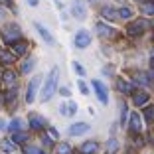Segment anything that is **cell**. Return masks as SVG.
<instances>
[{
	"mask_svg": "<svg viewBox=\"0 0 154 154\" xmlns=\"http://www.w3.org/2000/svg\"><path fill=\"white\" fill-rule=\"evenodd\" d=\"M57 77H59V67H54L50 71V75H48V79H45L44 89H42V99L44 101H50L51 95L55 93V89H57Z\"/></svg>",
	"mask_w": 154,
	"mask_h": 154,
	"instance_id": "cell-1",
	"label": "cell"
},
{
	"mask_svg": "<svg viewBox=\"0 0 154 154\" xmlns=\"http://www.w3.org/2000/svg\"><path fill=\"white\" fill-rule=\"evenodd\" d=\"M2 38H4L6 44L12 45L14 42H18L20 38H22V30L18 28V24H6V26L2 28Z\"/></svg>",
	"mask_w": 154,
	"mask_h": 154,
	"instance_id": "cell-2",
	"label": "cell"
},
{
	"mask_svg": "<svg viewBox=\"0 0 154 154\" xmlns=\"http://www.w3.org/2000/svg\"><path fill=\"white\" fill-rule=\"evenodd\" d=\"M146 28H148V22L146 20H138V22H132V24H128V28H127V34L128 36H140L142 32H144Z\"/></svg>",
	"mask_w": 154,
	"mask_h": 154,
	"instance_id": "cell-3",
	"label": "cell"
},
{
	"mask_svg": "<svg viewBox=\"0 0 154 154\" xmlns=\"http://www.w3.org/2000/svg\"><path fill=\"white\" fill-rule=\"evenodd\" d=\"M73 44H75L77 48H87V45H91V34L85 32V30L77 32L75 38H73Z\"/></svg>",
	"mask_w": 154,
	"mask_h": 154,
	"instance_id": "cell-4",
	"label": "cell"
},
{
	"mask_svg": "<svg viewBox=\"0 0 154 154\" xmlns=\"http://www.w3.org/2000/svg\"><path fill=\"white\" fill-rule=\"evenodd\" d=\"M40 81H42V77H34L32 81H30V85H28V89H26V103H32V101H34Z\"/></svg>",
	"mask_w": 154,
	"mask_h": 154,
	"instance_id": "cell-5",
	"label": "cell"
},
{
	"mask_svg": "<svg viewBox=\"0 0 154 154\" xmlns=\"http://www.w3.org/2000/svg\"><path fill=\"white\" fill-rule=\"evenodd\" d=\"M93 89H95V93H97V97H99V101L103 105H107V101H109V95H107V87L103 85L101 81H93Z\"/></svg>",
	"mask_w": 154,
	"mask_h": 154,
	"instance_id": "cell-6",
	"label": "cell"
},
{
	"mask_svg": "<svg viewBox=\"0 0 154 154\" xmlns=\"http://www.w3.org/2000/svg\"><path fill=\"white\" fill-rule=\"evenodd\" d=\"M148 99H150V95L146 93V91H142V89L132 91V101H134V105H138V107L146 105V103H148Z\"/></svg>",
	"mask_w": 154,
	"mask_h": 154,
	"instance_id": "cell-7",
	"label": "cell"
},
{
	"mask_svg": "<svg viewBox=\"0 0 154 154\" xmlns=\"http://www.w3.org/2000/svg\"><path fill=\"white\" fill-rule=\"evenodd\" d=\"M87 131H89V125H87V122H75V125H71V127H69V134H71V136L85 134Z\"/></svg>",
	"mask_w": 154,
	"mask_h": 154,
	"instance_id": "cell-8",
	"label": "cell"
},
{
	"mask_svg": "<svg viewBox=\"0 0 154 154\" xmlns=\"http://www.w3.org/2000/svg\"><path fill=\"white\" fill-rule=\"evenodd\" d=\"M26 51H28V42L18 40V42H14V44H12V54L14 55H24Z\"/></svg>",
	"mask_w": 154,
	"mask_h": 154,
	"instance_id": "cell-9",
	"label": "cell"
},
{
	"mask_svg": "<svg viewBox=\"0 0 154 154\" xmlns=\"http://www.w3.org/2000/svg\"><path fill=\"white\" fill-rule=\"evenodd\" d=\"M97 142H93V140H89V142H83L81 144V148H79V152L81 154H95L97 152Z\"/></svg>",
	"mask_w": 154,
	"mask_h": 154,
	"instance_id": "cell-10",
	"label": "cell"
},
{
	"mask_svg": "<svg viewBox=\"0 0 154 154\" xmlns=\"http://www.w3.org/2000/svg\"><path fill=\"white\" fill-rule=\"evenodd\" d=\"M45 121L40 117V115H30V127L36 128V131H40V128H44Z\"/></svg>",
	"mask_w": 154,
	"mask_h": 154,
	"instance_id": "cell-11",
	"label": "cell"
},
{
	"mask_svg": "<svg viewBox=\"0 0 154 154\" xmlns=\"http://www.w3.org/2000/svg\"><path fill=\"white\" fill-rule=\"evenodd\" d=\"M36 30L40 32V36L44 38V42H45V44H54V38H51V34L48 32V30H45V28L42 26L40 22H36Z\"/></svg>",
	"mask_w": 154,
	"mask_h": 154,
	"instance_id": "cell-12",
	"label": "cell"
},
{
	"mask_svg": "<svg viewBox=\"0 0 154 154\" xmlns=\"http://www.w3.org/2000/svg\"><path fill=\"white\" fill-rule=\"evenodd\" d=\"M140 128H142L140 117H138V113H132L131 115V131L132 132H140Z\"/></svg>",
	"mask_w": 154,
	"mask_h": 154,
	"instance_id": "cell-13",
	"label": "cell"
},
{
	"mask_svg": "<svg viewBox=\"0 0 154 154\" xmlns=\"http://www.w3.org/2000/svg\"><path fill=\"white\" fill-rule=\"evenodd\" d=\"M71 12H73V16H75V18H85V6H83V2L75 0V4H73Z\"/></svg>",
	"mask_w": 154,
	"mask_h": 154,
	"instance_id": "cell-14",
	"label": "cell"
},
{
	"mask_svg": "<svg viewBox=\"0 0 154 154\" xmlns=\"http://www.w3.org/2000/svg\"><path fill=\"white\" fill-rule=\"evenodd\" d=\"M10 140H12L14 144H20V142L28 140V134H26V132H22V131H18V132H10Z\"/></svg>",
	"mask_w": 154,
	"mask_h": 154,
	"instance_id": "cell-15",
	"label": "cell"
},
{
	"mask_svg": "<svg viewBox=\"0 0 154 154\" xmlns=\"http://www.w3.org/2000/svg\"><path fill=\"white\" fill-rule=\"evenodd\" d=\"M61 113L67 115V117H71V115H75V113H77V105L69 101V103H65L63 107H61Z\"/></svg>",
	"mask_w": 154,
	"mask_h": 154,
	"instance_id": "cell-16",
	"label": "cell"
},
{
	"mask_svg": "<svg viewBox=\"0 0 154 154\" xmlns=\"http://www.w3.org/2000/svg\"><path fill=\"white\" fill-rule=\"evenodd\" d=\"M24 128V121L22 119H12V122H10V132H18Z\"/></svg>",
	"mask_w": 154,
	"mask_h": 154,
	"instance_id": "cell-17",
	"label": "cell"
},
{
	"mask_svg": "<svg viewBox=\"0 0 154 154\" xmlns=\"http://www.w3.org/2000/svg\"><path fill=\"white\" fill-rule=\"evenodd\" d=\"M0 148L4 150L6 154H12L14 150H16V144H14V142H12V140L8 138V140H2V144H0Z\"/></svg>",
	"mask_w": 154,
	"mask_h": 154,
	"instance_id": "cell-18",
	"label": "cell"
},
{
	"mask_svg": "<svg viewBox=\"0 0 154 154\" xmlns=\"http://www.w3.org/2000/svg\"><path fill=\"white\" fill-rule=\"evenodd\" d=\"M101 14H103L107 20H119L117 10H113V8H103V10H101Z\"/></svg>",
	"mask_w": 154,
	"mask_h": 154,
	"instance_id": "cell-19",
	"label": "cell"
},
{
	"mask_svg": "<svg viewBox=\"0 0 154 154\" xmlns=\"http://www.w3.org/2000/svg\"><path fill=\"white\" fill-rule=\"evenodd\" d=\"M97 32H99L101 36H111V34H113V30H111V28L107 26V24L99 22V24H97Z\"/></svg>",
	"mask_w": 154,
	"mask_h": 154,
	"instance_id": "cell-20",
	"label": "cell"
},
{
	"mask_svg": "<svg viewBox=\"0 0 154 154\" xmlns=\"http://www.w3.org/2000/svg\"><path fill=\"white\" fill-rule=\"evenodd\" d=\"M34 63H36V59H34V57L26 59V61H24V63H22V67H20V71H22V73H28V71H32Z\"/></svg>",
	"mask_w": 154,
	"mask_h": 154,
	"instance_id": "cell-21",
	"label": "cell"
},
{
	"mask_svg": "<svg viewBox=\"0 0 154 154\" xmlns=\"http://www.w3.org/2000/svg\"><path fill=\"white\" fill-rule=\"evenodd\" d=\"M0 61H2V63H12L14 54L12 51H0Z\"/></svg>",
	"mask_w": 154,
	"mask_h": 154,
	"instance_id": "cell-22",
	"label": "cell"
},
{
	"mask_svg": "<svg viewBox=\"0 0 154 154\" xmlns=\"http://www.w3.org/2000/svg\"><path fill=\"white\" fill-rule=\"evenodd\" d=\"M150 73H138V75H136V83H140V85H148L150 83Z\"/></svg>",
	"mask_w": 154,
	"mask_h": 154,
	"instance_id": "cell-23",
	"label": "cell"
},
{
	"mask_svg": "<svg viewBox=\"0 0 154 154\" xmlns=\"http://www.w3.org/2000/svg\"><path fill=\"white\" fill-rule=\"evenodd\" d=\"M117 148H119V142L115 138H109V142H107V154H115Z\"/></svg>",
	"mask_w": 154,
	"mask_h": 154,
	"instance_id": "cell-24",
	"label": "cell"
},
{
	"mask_svg": "<svg viewBox=\"0 0 154 154\" xmlns=\"http://www.w3.org/2000/svg\"><path fill=\"white\" fill-rule=\"evenodd\" d=\"M71 67H73V71H75L77 75H81V77L87 73V71H85V67H83V65L79 63V61H73V63H71Z\"/></svg>",
	"mask_w": 154,
	"mask_h": 154,
	"instance_id": "cell-25",
	"label": "cell"
},
{
	"mask_svg": "<svg viewBox=\"0 0 154 154\" xmlns=\"http://www.w3.org/2000/svg\"><path fill=\"white\" fill-rule=\"evenodd\" d=\"M117 87H119V91H122V93H131V85H128L127 81H122V79L117 81Z\"/></svg>",
	"mask_w": 154,
	"mask_h": 154,
	"instance_id": "cell-26",
	"label": "cell"
},
{
	"mask_svg": "<svg viewBox=\"0 0 154 154\" xmlns=\"http://www.w3.org/2000/svg\"><path fill=\"white\" fill-rule=\"evenodd\" d=\"M152 117H154V109H152V105H148V107L144 109V121L152 122Z\"/></svg>",
	"mask_w": 154,
	"mask_h": 154,
	"instance_id": "cell-27",
	"label": "cell"
},
{
	"mask_svg": "<svg viewBox=\"0 0 154 154\" xmlns=\"http://www.w3.org/2000/svg\"><path fill=\"white\" fill-rule=\"evenodd\" d=\"M2 77H4V81L8 83V85H12V83L16 81V75H14L12 71H4V73H2Z\"/></svg>",
	"mask_w": 154,
	"mask_h": 154,
	"instance_id": "cell-28",
	"label": "cell"
},
{
	"mask_svg": "<svg viewBox=\"0 0 154 154\" xmlns=\"http://www.w3.org/2000/svg\"><path fill=\"white\" fill-rule=\"evenodd\" d=\"M117 14H119V18H131V16H132L131 8H119Z\"/></svg>",
	"mask_w": 154,
	"mask_h": 154,
	"instance_id": "cell-29",
	"label": "cell"
},
{
	"mask_svg": "<svg viewBox=\"0 0 154 154\" xmlns=\"http://www.w3.org/2000/svg\"><path fill=\"white\" fill-rule=\"evenodd\" d=\"M69 150H71V148H69L67 142H61V144L57 146V154H69Z\"/></svg>",
	"mask_w": 154,
	"mask_h": 154,
	"instance_id": "cell-30",
	"label": "cell"
},
{
	"mask_svg": "<svg viewBox=\"0 0 154 154\" xmlns=\"http://www.w3.org/2000/svg\"><path fill=\"white\" fill-rule=\"evenodd\" d=\"M142 10H144L146 14H154V6H152V2H144V4H142Z\"/></svg>",
	"mask_w": 154,
	"mask_h": 154,
	"instance_id": "cell-31",
	"label": "cell"
},
{
	"mask_svg": "<svg viewBox=\"0 0 154 154\" xmlns=\"http://www.w3.org/2000/svg\"><path fill=\"white\" fill-rule=\"evenodd\" d=\"M77 87H79V91H81L83 95H87V93H89V87H87L85 81H79V83H77Z\"/></svg>",
	"mask_w": 154,
	"mask_h": 154,
	"instance_id": "cell-32",
	"label": "cell"
},
{
	"mask_svg": "<svg viewBox=\"0 0 154 154\" xmlns=\"http://www.w3.org/2000/svg\"><path fill=\"white\" fill-rule=\"evenodd\" d=\"M24 154H40L36 146H24Z\"/></svg>",
	"mask_w": 154,
	"mask_h": 154,
	"instance_id": "cell-33",
	"label": "cell"
},
{
	"mask_svg": "<svg viewBox=\"0 0 154 154\" xmlns=\"http://www.w3.org/2000/svg\"><path fill=\"white\" fill-rule=\"evenodd\" d=\"M14 99H16V89H10L8 93H6V101H8V103H12Z\"/></svg>",
	"mask_w": 154,
	"mask_h": 154,
	"instance_id": "cell-34",
	"label": "cell"
},
{
	"mask_svg": "<svg viewBox=\"0 0 154 154\" xmlns=\"http://www.w3.org/2000/svg\"><path fill=\"white\" fill-rule=\"evenodd\" d=\"M48 136H50L51 140H57V138H59V134H57L55 128H48Z\"/></svg>",
	"mask_w": 154,
	"mask_h": 154,
	"instance_id": "cell-35",
	"label": "cell"
},
{
	"mask_svg": "<svg viewBox=\"0 0 154 154\" xmlns=\"http://www.w3.org/2000/svg\"><path fill=\"white\" fill-rule=\"evenodd\" d=\"M127 113H128V111H127V105L122 103V113H121V125H125V122H127Z\"/></svg>",
	"mask_w": 154,
	"mask_h": 154,
	"instance_id": "cell-36",
	"label": "cell"
},
{
	"mask_svg": "<svg viewBox=\"0 0 154 154\" xmlns=\"http://www.w3.org/2000/svg\"><path fill=\"white\" fill-rule=\"evenodd\" d=\"M42 142H44L45 146H51V138H50V136H45V134H42Z\"/></svg>",
	"mask_w": 154,
	"mask_h": 154,
	"instance_id": "cell-37",
	"label": "cell"
},
{
	"mask_svg": "<svg viewBox=\"0 0 154 154\" xmlns=\"http://www.w3.org/2000/svg\"><path fill=\"white\" fill-rule=\"evenodd\" d=\"M59 93H61V95H65V97H67L69 93H71V91H69L67 87H61V89H59Z\"/></svg>",
	"mask_w": 154,
	"mask_h": 154,
	"instance_id": "cell-38",
	"label": "cell"
},
{
	"mask_svg": "<svg viewBox=\"0 0 154 154\" xmlns=\"http://www.w3.org/2000/svg\"><path fill=\"white\" fill-rule=\"evenodd\" d=\"M28 4L30 6H38V0H28Z\"/></svg>",
	"mask_w": 154,
	"mask_h": 154,
	"instance_id": "cell-39",
	"label": "cell"
},
{
	"mask_svg": "<svg viewBox=\"0 0 154 154\" xmlns=\"http://www.w3.org/2000/svg\"><path fill=\"white\" fill-rule=\"evenodd\" d=\"M2 2H8V0H2Z\"/></svg>",
	"mask_w": 154,
	"mask_h": 154,
	"instance_id": "cell-40",
	"label": "cell"
}]
</instances>
